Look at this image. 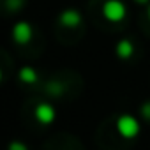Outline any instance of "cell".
<instances>
[{"label":"cell","mask_w":150,"mask_h":150,"mask_svg":"<svg viewBox=\"0 0 150 150\" xmlns=\"http://www.w3.org/2000/svg\"><path fill=\"white\" fill-rule=\"evenodd\" d=\"M21 80H23V81H30V83H32V81L35 80L34 71H32V69H23V71H21Z\"/></svg>","instance_id":"5"},{"label":"cell","mask_w":150,"mask_h":150,"mask_svg":"<svg viewBox=\"0 0 150 150\" xmlns=\"http://www.w3.org/2000/svg\"><path fill=\"white\" fill-rule=\"evenodd\" d=\"M136 2H138V4H146L148 0H136Z\"/></svg>","instance_id":"6"},{"label":"cell","mask_w":150,"mask_h":150,"mask_svg":"<svg viewBox=\"0 0 150 150\" xmlns=\"http://www.w3.org/2000/svg\"><path fill=\"white\" fill-rule=\"evenodd\" d=\"M146 13H148V18H150V7H148V11H146Z\"/></svg>","instance_id":"7"},{"label":"cell","mask_w":150,"mask_h":150,"mask_svg":"<svg viewBox=\"0 0 150 150\" xmlns=\"http://www.w3.org/2000/svg\"><path fill=\"white\" fill-rule=\"evenodd\" d=\"M127 14V9L120 0H106L103 6V16L110 21H122Z\"/></svg>","instance_id":"1"},{"label":"cell","mask_w":150,"mask_h":150,"mask_svg":"<svg viewBox=\"0 0 150 150\" xmlns=\"http://www.w3.org/2000/svg\"><path fill=\"white\" fill-rule=\"evenodd\" d=\"M13 37L18 44H25L32 39V27L27 23V21H20L14 25L13 28Z\"/></svg>","instance_id":"2"},{"label":"cell","mask_w":150,"mask_h":150,"mask_svg":"<svg viewBox=\"0 0 150 150\" xmlns=\"http://www.w3.org/2000/svg\"><path fill=\"white\" fill-rule=\"evenodd\" d=\"M132 51H134V48H132V44H131L129 41H120L118 46H117V53H118V57H122V58L131 57Z\"/></svg>","instance_id":"4"},{"label":"cell","mask_w":150,"mask_h":150,"mask_svg":"<svg viewBox=\"0 0 150 150\" xmlns=\"http://www.w3.org/2000/svg\"><path fill=\"white\" fill-rule=\"evenodd\" d=\"M60 23L64 27H69V28H74L81 23V16L76 9H65L62 14H60Z\"/></svg>","instance_id":"3"}]
</instances>
